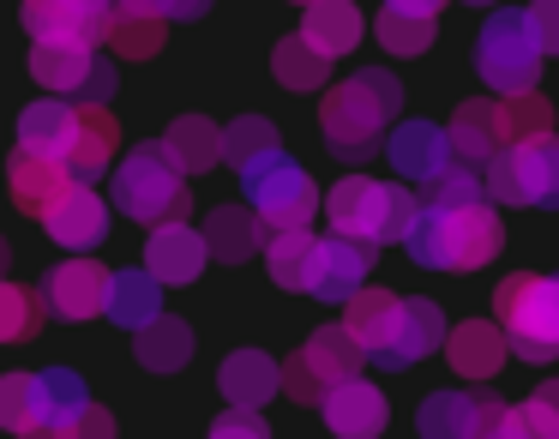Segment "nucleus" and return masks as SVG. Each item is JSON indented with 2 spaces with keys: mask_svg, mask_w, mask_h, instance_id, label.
Returning a JSON list of instances; mask_svg holds the SVG:
<instances>
[{
  "mask_svg": "<svg viewBox=\"0 0 559 439\" xmlns=\"http://www.w3.org/2000/svg\"><path fill=\"white\" fill-rule=\"evenodd\" d=\"M133 7H151V0H133Z\"/></svg>",
  "mask_w": 559,
  "mask_h": 439,
  "instance_id": "nucleus-54",
  "label": "nucleus"
},
{
  "mask_svg": "<svg viewBox=\"0 0 559 439\" xmlns=\"http://www.w3.org/2000/svg\"><path fill=\"white\" fill-rule=\"evenodd\" d=\"M451 325L433 301H403V325H397V349H391V367H415L421 355L445 349Z\"/></svg>",
  "mask_w": 559,
  "mask_h": 439,
  "instance_id": "nucleus-32",
  "label": "nucleus"
},
{
  "mask_svg": "<svg viewBox=\"0 0 559 439\" xmlns=\"http://www.w3.org/2000/svg\"><path fill=\"white\" fill-rule=\"evenodd\" d=\"M151 7H157L163 19H199L211 7V0H151Z\"/></svg>",
  "mask_w": 559,
  "mask_h": 439,
  "instance_id": "nucleus-47",
  "label": "nucleus"
},
{
  "mask_svg": "<svg viewBox=\"0 0 559 439\" xmlns=\"http://www.w3.org/2000/svg\"><path fill=\"white\" fill-rule=\"evenodd\" d=\"M103 7H115V0H103Z\"/></svg>",
  "mask_w": 559,
  "mask_h": 439,
  "instance_id": "nucleus-55",
  "label": "nucleus"
},
{
  "mask_svg": "<svg viewBox=\"0 0 559 439\" xmlns=\"http://www.w3.org/2000/svg\"><path fill=\"white\" fill-rule=\"evenodd\" d=\"M277 157H283V139H277V127H271L265 115H241V121L223 127V163H229L241 181L253 169H265V163H277Z\"/></svg>",
  "mask_w": 559,
  "mask_h": 439,
  "instance_id": "nucleus-27",
  "label": "nucleus"
},
{
  "mask_svg": "<svg viewBox=\"0 0 559 439\" xmlns=\"http://www.w3.org/2000/svg\"><path fill=\"white\" fill-rule=\"evenodd\" d=\"M385 157H391V169H397L403 181L427 187V181H439V175L457 163V151H451V133H445V127H433V121H403V127H391V133H385Z\"/></svg>",
  "mask_w": 559,
  "mask_h": 439,
  "instance_id": "nucleus-11",
  "label": "nucleus"
},
{
  "mask_svg": "<svg viewBox=\"0 0 559 439\" xmlns=\"http://www.w3.org/2000/svg\"><path fill=\"white\" fill-rule=\"evenodd\" d=\"M199 235H205L211 259H223V265H241V259L265 253V223L253 217V205H217Z\"/></svg>",
  "mask_w": 559,
  "mask_h": 439,
  "instance_id": "nucleus-22",
  "label": "nucleus"
},
{
  "mask_svg": "<svg viewBox=\"0 0 559 439\" xmlns=\"http://www.w3.org/2000/svg\"><path fill=\"white\" fill-rule=\"evenodd\" d=\"M169 157L181 163V175H199V169H217L223 163V127L205 121V115H181V121L163 133Z\"/></svg>",
  "mask_w": 559,
  "mask_h": 439,
  "instance_id": "nucleus-31",
  "label": "nucleus"
},
{
  "mask_svg": "<svg viewBox=\"0 0 559 439\" xmlns=\"http://www.w3.org/2000/svg\"><path fill=\"white\" fill-rule=\"evenodd\" d=\"M43 229H49L55 247H73V253H91V247H103V235H109V205H103L91 187H67L61 199L49 205V217H43Z\"/></svg>",
  "mask_w": 559,
  "mask_h": 439,
  "instance_id": "nucleus-14",
  "label": "nucleus"
},
{
  "mask_svg": "<svg viewBox=\"0 0 559 439\" xmlns=\"http://www.w3.org/2000/svg\"><path fill=\"white\" fill-rule=\"evenodd\" d=\"M211 247L199 229H187V223H163V229H151L145 241V271L157 283H193L199 271H205Z\"/></svg>",
  "mask_w": 559,
  "mask_h": 439,
  "instance_id": "nucleus-18",
  "label": "nucleus"
},
{
  "mask_svg": "<svg viewBox=\"0 0 559 439\" xmlns=\"http://www.w3.org/2000/svg\"><path fill=\"white\" fill-rule=\"evenodd\" d=\"M542 43H535L523 13H487L481 37H475V73L487 79V91L499 97H530L542 79Z\"/></svg>",
  "mask_w": 559,
  "mask_h": 439,
  "instance_id": "nucleus-6",
  "label": "nucleus"
},
{
  "mask_svg": "<svg viewBox=\"0 0 559 439\" xmlns=\"http://www.w3.org/2000/svg\"><path fill=\"white\" fill-rule=\"evenodd\" d=\"M163 31H169V19L157 7H133V0L109 7V49L127 55V61H151L163 49Z\"/></svg>",
  "mask_w": 559,
  "mask_h": 439,
  "instance_id": "nucleus-26",
  "label": "nucleus"
},
{
  "mask_svg": "<svg viewBox=\"0 0 559 439\" xmlns=\"http://www.w3.org/2000/svg\"><path fill=\"white\" fill-rule=\"evenodd\" d=\"M85 379L73 373V367H49V373H43V422H73L79 410H85Z\"/></svg>",
  "mask_w": 559,
  "mask_h": 439,
  "instance_id": "nucleus-41",
  "label": "nucleus"
},
{
  "mask_svg": "<svg viewBox=\"0 0 559 439\" xmlns=\"http://www.w3.org/2000/svg\"><path fill=\"white\" fill-rule=\"evenodd\" d=\"M43 422V373H0V427L25 434Z\"/></svg>",
  "mask_w": 559,
  "mask_h": 439,
  "instance_id": "nucleus-36",
  "label": "nucleus"
},
{
  "mask_svg": "<svg viewBox=\"0 0 559 439\" xmlns=\"http://www.w3.org/2000/svg\"><path fill=\"white\" fill-rule=\"evenodd\" d=\"M301 361L325 379V391H337V385H349V379H361L367 355H361V343H355L343 325H319L313 337L301 343Z\"/></svg>",
  "mask_w": 559,
  "mask_h": 439,
  "instance_id": "nucleus-25",
  "label": "nucleus"
},
{
  "mask_svg": "<svg viewBox=\"0 0 559 439\" xmlns=\"http://www.w3.org/2000/svg\"><path fill=\"white\" fill-rule=\"evenodd\" d=\"M511 169H518V199L523 205L559 211V133H542L530 145H506Z\"/></svg>",
  "mask_w": 559,
  "mask_h": 439,
  "instance_id": "nucleus-21",
  "label": "nucleus"
},
{
  "mask_svg": "<svg viewBox=\"0 0 559 439\" xmlns=\"http://www.w3.org/2000/svg\"><path fill=\"white\" fill-rule=\"evenodd\" d=\"M67 439H115V415L103 403H85V410L67 422Z\"/></svg>",
  "mask_w": 559,
  "mask_h": 439,
  "instance_id": "nucleus-46",
  "label": "nucleus"
},
{
  "mask_svg": "<svg viewBox=\"0 0 559 439\" xmlns=\"http://www.w3.org/2000/svg\"><path fill=\"white\" fill-rule=\"evenodd\" d=\"M451 151H457V163H469V169H487V163L506 151V133H499V103L493 97H469L457 103V115H451Z\"/></svg>",
  "mask_w": 559,
  "mask_h": 439,
  "instance_id": "nucleus-19",
  "label": "nucleus"
},
{
  "mask_svg": "<svg viewBox=\"0 0 559 439\" xmlns=\"http://www.w3.org/2000/svg\"><path fill=\"white\" fill-rule=\"evenodd\" d=\"M271 73H277V85H289V91H319L325 73H331V61L295 31V37H283L277 49H271Z\"/></svg>",
  "mask_w": 559,
  "mask_h": 439,
  "instance_id": "nucleus-34",
  "label": "nucleus"
},
{
  "mask_svg": "<svg viewBox=\"0 0 559 439\" xmlns=\"http://www.w3.org/2000/svg\"><path fill=\"white\" fill-rule=\"evenodd\" d=\"M373 37L385 55H427L433 49V19H409V13H379L373 19Z\"/></svg>",
  "mask_w": 559,
  "mask_h": 439,
  "instance_id": "nucleus-39",
  "label": "nucleus"
},
{
  "mask_svg": "<svg viewBox=\"0 0 559 439\" xmlns=\"http://www.w3.org/2000/svg\"><path fill=\"white\" fill-rule=\"evenodd\" d=\"M43 313H49L43 289L31 295V289H19V283L0 277V343H25V337H37Z\"/></svg>",
  "mask_w": 559,
  "mask_h": 439,
  "instance_id": "nucleus-38",
  "label": "nucleus"
},
{
  "mask_svg": "<svg viewBox=\"0 0 559 439\" xmlns=\"http://www.w3.org/2000/svg\"><path fill=\"white\" fill-rule=\"evenodd\" d=\"M217 391L235 410H259V403H271V391H283V361H271L265 349H235L217 367Z\"/></svg>",
  "mask_w": 559,
  "mask_h": 439,
  "instance_id": "nucleus-20",
  "label": "nucleus"
},
{
  "mask_svg": "<svg viewBox=\"0 0 559 439\" xmlns=\"http://www.w3.org/2000/svg\"><path fill=\"white\" fill-rule=\"evenodd\" d=\"M73 127H79V109H73V103L43 97V103H31V109L19 115V145H25V151H43V157H61L67 139H73Z\"/></svg>",
  "mask_w": 559,
  "mask_h": 439,
  "instance_id": "nucleus-30",
  "label": "nucleus"
},
{
  "mask_svg": "<svg viewBox=\"0 0 559 439\" xmlns=\"http://www.w3.org/2000/svg\"><path fill=\"white\" fill-rule=\"evenodd\" d=\"M421 439H475L481 427V391H433V398L415 410Z\"/></svg>",
  "mask_w": 559,
  "mask_h": 439,
  "instance_id": "nucleus-28",
  "label": "nucleus"
},
{
  "mask_svg": "<svg viewBox=\"0 0 559 439\" xmlns=\"http://www.w3.org/2000/svg\"><path fill=\"white\" fill-rule=\"evenodd\" d=\"M295 7H313V0H295Z\"/></svg>",
  "mask_w": 559,
  "mask_h": 439,
  "instance_id": "nucleus-53",
  "label": "nucleus"
},
{
  "mask_svg": "<svg viewBox=\"0 0 559 439\" xmlns=\"http://www.w3.org/2000/svg\"><path fill=\"white\" fill-rule=\"evenodd\" d=\"M247 199H253V217L265 223V235L307 229V223H313V211H319L313 175H307L301 163H289V157H277V163H265V169L247 175Z\"/></svg>",
  "mask_w": 559,
  "mask_h": 439,
  "instance_id": "nucleus-7",
  "label": "nucleus"
},
{
  "mask_svg": "<svg viewBox=\"0 0 559 439\" xmlns=\"http://www.w3.org/2000/svg\"><path fill=\"white\" fill-rule=\"evenodd\" d=\"M325 217H331V235L361 241V247H379V241H403V235L415 229L421 199H415L409 187L367 181V175H343V181L325 193Z\"/></svg>",
  "mask_w": 559,
  "mask_h": 439,
  "instance_id": "nucleus-3",
  "label": "nucleus"
},
{
  "mask_svg": "<svg viewBox=\"0 0 559 439\" xmlns=\"http://www.w3.org/2000/svg\"><path fill=\"white\" fill-rule=\"evenodd\" d=\"M421 205H493V199H487V181L469 169V163H451L439 181L421 187Z\"/></svg>",
  "mask_w": 559,
  "mask_h": 439,
  "instance_id": "nucleus-40",
  "label": "nucleus"
},
{
  "mask_svg": "<svg viewBox=\"0 0 559 439\" xmlns=\"http://www.w3.org/2000/svg\"><path fill=\"white\" fill-rule=\"evenodd\" d=\"M301 37L325 61H337V55H349L361 43V7L355 0H313V7H301Z\"/></svg>",
  "mask_w": 559,
  "mask_h": 439,
  "instance_id": "nucleus-24",
  "label": "nucleus"
},
{
  "mask_svg": "<svg viewBox=\"0 0 559 439\" xmlns=\"http://www.w3.org/2000/svg\"><path fill=\"white\" fill-rule=\"evenodd\" d=\"M475 439H535V434L518 403H499L493 391H481V427H475Z\"/></svg>",
  "mask_w": 559,
  "mask_h": 439,
  "instance_id": "nucleus-42",
  "label": "nucleus"
},
{
  "mask_svg": "<svg viewBox=\"0 0 559 439\" xmlns=\"http://www.w3.org/2000/svg\"><path fill=\"white\" fill-rule=\"evenodd\" d=\"M31 43H109V7L103 0H25L19 7Z\"/></svg>",
  "mask_w": 559,
  "mask_h": 439,
  "instance_id": "nucleus-9",
  "label": "nucleus"
},
{
  "mask_svg": "<svg viewBox=\"0 0 559 439\" xmlns=\"http://www.w3.org/2000/svg\"><path fill=\"white\" fill-rule=\"evenodd\" d=\"M205 439H271V427L259 422V410H223Z\"/></svg>",
  "mask_w": 559,
  "mask_h": 439,
  "instance_id": "nucleus-44",
  "label": "nucleus"
},
{
  "mask_svg": "<svg viewBox=\"0 0 559 439\" xmlns=\"http://www.w3.org/2000/svg\"><path fill=\"white\" fill-rule=\"evenodd\" d=\"M115 205L133 223H145V229L187 223L193 193H187V175H181V163L169 157L163 139H145V145L127 151V163H115Z\"/></svg>",
  "mask_w": 559,
  "mask_h": 439,
  "instance_id": "nucleus-4",
  "label": "nucleus"
},
{
  "mask_svg": "<svg viewBox=\"0 0 559 439\" xmlns=\"http://www.w3.org/2000/svg\"><path fill=\"white\" fill-rule=\"evenodd\" d=\"M7 187H13V205L25 211V217H49V205L67 193V169H61V157H43V151H25L19 145L13 157H7Z\"/></svg>",
  "mask_w": 559,
  "mask_h": 439,
  "instance_id": "nucleus-16",
  "label": "nucleus"
},
{
  "mask_svg": "<svg viewBox=\"0 0 559 439\" xmlns=\"http://www.w3.org/2000/svg\"><path fill=\"white\" fill-rule=\"evenodd\" d=\"M397 325H403V295L391 289H361L343 301V331L361 343L367 361L391 367V349H397Z\"/></svg>",
  "mask_w": 559,
  "mask_h": 439,
  "instance_id": "nucleus-12",
  "label": "nucleus"
},
{
  "mask_svg": "<svg viewBox=\"0 0 559 439\" xmlns=\"http://www.w3.org/2000/svg\"><path fill=\"white\" fill-rule=\"evenodd\" d=\"M115 151H121L115 115L109 109H79V127H73V139H67V151H61L67 181H79V187L103 181V175L115 169Z\"/></svg>",
  "mask_w": 559,
  "mask_h": 439,
  "instance_id": "nucleus-13",
  "label": "nucleus"
},
{
  "mask_svg": "<svg viewBox=\"0 0 559 439\" xmlns=\"http://www.w3.org/2000/svg\"><path fill=\"white\" fill-rule=\"evenodd\" d=\"M133 355H139V367H151V373H175V367L193 361V325H187V319H169V313L151 319V325L139 331Z\"/></svg>",
  "mask_w": 559,
  "mask_h": 439,
  "instance_id": "nucleus-33",
  "label": "nucleus"
},
{
  "mask_svg": "<svg viewBox=\"0 0 559 439\" xmlns=\"http://www.w3.org/2000/svg\"><path fill=\"white\" fill-rule=\"evenodd\" d=\"M499 133H506V145H530V139L554 133V103H547L542 91H530V97H506L499 103Z\"/></svg>",
  "mask_w": 559,
  "mask_h": 439,
  "instance_id": "nucleus-37",
  "label": "nucleus"
},
{
  "mask_svg": "<svg viewBox=\"0 0 559 439\" xmlns=\"http://www.w3.org/2000/svg\"><path fill=\"white\" fill-rule=\"evenodd\" d=\"M506 349H511V337L499 319H463L445 337V361L457 379H493L506 367Z\"/></svg>",
  "mask_w": 559,
  "mask_h": 439,
  "instance_id": "nucleus-15",
  "label": "nucleus"
},
{
  "mask_svg": "<svg viewBox=\"0 0 559 439\" xmlns=\"http://www.w3.org/2000/svg\"><path fill=\"white\" fill-rule=\"evenodd\" d=\"M391 13H409V19H439V7L445 0H385Z\"/></svg>",
  "mask_w": 559,
  "mask_h": 439,
  "instance_id": "nucleus-48",
  "label": "nucleus"
},
{
  "mask_svg": "<svg viewBox=\"0 0 559 439\" xmlns=\"http://www.w3.org/2000/svg\"><path fill=\"white\" fill-rule=\"evenodd\" d=\"M109 283H115V271H103L91 253H73L43 277V301H49L55 319H73L79 325V319L109 313Z\"/></svg>",
  "mask_w": 559,
  "mask_h": 439,
  "instance_id": "nucleus-8",
  "label": "nucleus"
},
{
  "mask_svg": "<svg viewBox=\"0 0 559 439\" xmlns=\"http://www.w3.org/2000/svg\"><path fill=\"white\" fill-rule=\"evenodd\" d=\"M493 319L506 325L518 361H554L559 355V277L511 271L493 289Z\"/></svg>",
  "mask_w": 559,
  "mask_h": 439,
  "instance_id": "nucleus-5",
  "label": "nucleus"
},
{
  "mask_svg": "<svg viewBox=\"0 0 559 439\" xmlns=\"http://www.w3.org/2000/svg\"><path fill=\"white\" fill-rule=\"evenodd\" d=\"M397 103H403V85L373 67V73H355L343 85L325 91V109H319V127H325V145L337 151L343 163H361L385 145L391 121H397Z\"/></svg>",
  "mask_w": 559,
  "mask_h": 439,
  "instance_id": "nucleus-1",
  "label": "nucleus"
},
{
  "mask_svg": "<svg viewBox=\"0 0 559 439\" xmlns=\"http://www.w3.org/2000/svg\"><path fill=\"white\" fill-rule=\"evenodd\" d=\"M506 229H499L493 205H421L415 229L403 235L415 265L427 271H481L499 253Z\"/></svg>",
  "mask_w": 559,
  "mask_h": 439,
  "instance_id": "nucleus-2",
  "label": "nucleus"
},
{
  "mask_svg": "<svg viewBox=\"0 0 559 439\" xmlns=\"http://www.w3.org/2000/svg\"><path fill=\"white\" fill-rule=\"evenodd\" d=\"M19 439H67V427L61 422H37V427H25Z\"/></svg>",
  "mask_w": 559,
  "mask_h": 439,
  "instance_id": "nucleus-50",
  "label": "nucleus"
},
{
  "mask_svg": "<svg viewBox=\"0 0 559 439\" xmlns=\"http://www.w3.org/2000/svg\"><path fill=\"white\" fill-rule=\"evenodd\" d=\"M7 265H13V247L0 241V277H7Z\"/></svg>",
  "mask_w": 559,
  "mask_h": 439,
  "instance_id": "nucleus-51",
  "label": "nucleus"
},
{
  "mask_svg": "<svg viewBox=\"0 0 559 439\" xmlns=\"http://www.w3.org/2000/svg\"><path fill=\"white\" fill-rule=\"evenodd\" d=\"M91 67H97V49L85 43H31V79L55 97H79Z\"/></svg>",
  "mask_w": 559,
  "mask_h": 439,
  "instance_id": "nucleus-23",
  "label": "nucleus"
},
{
  "mask_svg": "<svg viewBox=\"0 0 559 439\" xmlns=\"http://www.w3.org/2000/svg\"><path fill=\"white\" fill-rule=\"evenodd\" d=\"M325 427L337 439H379L385 434V422H391V410H385V391H373L367 379H349V385H337L325 403Z\"/></svg>",
  "mask_w": 559,
  "mask_h": 439,
  "instance_id": "nucleus-17",
  "label": "nucleus"
},
{
  "mask_svg": "<svg viewBox=\"0 0 559 439\" xmlns=\"http://www.w3.org/2000/svg\"><path fill=\"white\" fill-rule=\"evenodd\" d=\"M283 398H295V403H325V398H331L325 379H319L313 367L301 361V349H295L289 361H283Z\"/></svg>",
  "mask_w": 559,
  "mask_h": 439,
  "instance_id": "nucleus-43",
  "label": "nucleus"
},
{
  "mask_svg": "<svg viewBox=\"0 0 559 439\" xmlns=\"http://www.w3.org/2000/svg\"><path fill=\"white\" fill-rule=\"evenodd\" d=\"M313 247H319V235H307V229H277V235H265L271 277H277L283 289H307V271H313Z\"/></svg>",
  "mask_w": 559,
  "mask_h": 439,
  "instance_id": "nucleus-35",
  "label": "nucleus"
},
{
  "mask_svg": "<svg viewBox=\"0 0 559 439\" xmlns=\"http://www.w3.org/2000/svg\"><path fill=\"white\" fill-rule=\"evenodd\" d=\"M463 7H499V0H463Z\"/></svg>",
  "mask_w": 559,
  "mask_h": 439,
  "instance_id": "nucleus-52",
  "label": "nucleus"
},
{
  "mask_svg": "<svg viewBox=\"0 0 559 439\" xmlns=\"http://www.w3.org/2000/svg\"><path fill=\"white\" fill-rule=\"evenodd\" d=\"M530 398L542 403V410H554V415H559V379H542V385H535Z\"/></svg>",
  "mask_w": 559,
  "mask_h": 439,
  "instance_id": "nucleus-49",
  "label": "nucleus"
},
{
  "mask_svg": "<svg viewBox=\"0 0 559 439\" xmlns=\"http://www.w3.org/2000/svg\"><path fill=\"white\" fill-rule=\"evenodd\" d=\"M109 319L139 337L151 319H163V283L151 277V271H115V283H109Z\"/></svg>",
  "mask_w": 559,
  "mask_h": 439,
  "instance_id": "nucleus-29",
  "label": "nucleus"
},
{
  "mask_svg": "<svg viewBox=\"0 0 559 439\" xmlns=\"http://www.w3.org/2000/svg\"><path fill=\"white\" fill-rule=\"evenodd\" d=\"M379 247H361V241H343V235H325L313 247V271H307V295L319 301H349V295L367 289V271H373Z\"/></svg>",
  "mask_w": 559,
  "mask_h": 439,
  "instance_id": "nucleus-10",
  "label": "nucleus"
},
{
  "mask_svg": "<svg viewBox=\"0 0 559 439\" xmlns=\"http://www.w3.org/2000/svg\"><path fill=\"white\" fill-rule=\"evenodd\" d=\"M523 19H530L542 55H559V0H535V7H523Z\"/></svg>",
  "mask_w": 559,
  "mask_h": 439,
  "instance_id": "nucleus-45",
  "label": "nucleus"
}]
</instances>
